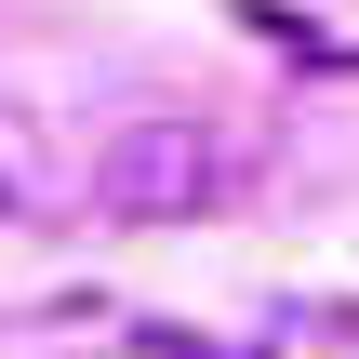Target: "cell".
Returning a JSON list of instances; mask_svg holds the SVG:
<instances>
[{
    "label": "cell",
    "mask_w": 359,
    "mask_h": 359,
    "mask_svg": "<svg viewBox=\"0 0 359 359\" xmlns=\"http://www.w3.org/2000/svg\"><path fill=\"white\" fill-rule=\"evenodd\" d=\"M253 133L240 120H120L107 147H93V173H80V200L93 213H120V226H187V213H226V200H253Z\"/></svg>",
    "instance_id": "cell-1"
},
{
    "label": "cell",
    "mask_w": 359,
    "mask_h": 359,
    "mask_svg": "<svg viewBox=\"0 0 359 359\" xmlns=\"http://www.w3.org/2000/svg\"><path fill=\"white\" fill-rule=\"evenodd\" d=\"M13 213H40V133L27 120H0V226Z\"/></svg>",
    "instance_id": "cell-2"
}]
</instances>
